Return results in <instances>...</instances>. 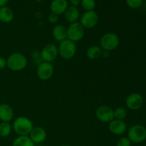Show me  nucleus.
<instances>
[{"label": "nucleus", "instance_id": "1", "mask_svg": "<svg viewBox=\"0 0 146 146\" xmlns=\"http://www.w3.org/2000/svg\"><path fill=\"white\" fill-rule=\"evenodd\" d=\"M34 128L32 121L26 116H19L14 119L12 129L19 136H27Z\"/></svg>", "mask_w": 146, "mask_h": 146}, {"label": "nucleus", "instance_id": "2", "mask_svg": "<svg viewBox=\"0 0 146 146\" xmlns=\"http://www.w3.org/2000/svg\"><path fill=\"white\" fill-rule=\"evenodd\" d=\"M28 64L27 57L20 52H14L10 54L7 58V67L12 71H21Z\"/></svg>", "mask_w": 146, "mask_h": 146}, {"label": "nucleus", "instance_id": "3", "mask_svg": "<svg viewBox=\"0 0 146 146\" xmlns=\"http://www.w3.org/2000/svg\"><path fill=\"white\" fill-rule=\"evenodd\" d=\"M58 55L65 60H70L75 56L77 51L76 44L71 40L66 39L59 42L58 47Z\"/></svg>", "mask_w": 146, "mask_h": 146}, {"label": "nucleus", "instance_id": "4", "mask_svg": "<svg viewBox=\"0 0 146 146\" xmlns=\"http://www.w3.org/2000/svg\"><path fill=\"white\" fill-rule=\"evenodd\" d=\"M127 135L131 143H141L146 140V128L141 124H135L127 130Z\"/></svg>", "mask_w": 146, "mask_h": 146}, {"label": "nucleus", "instance_id": "5", "mask_svg": "<svg viewBox=\"0 0 146 146\" xmlns=\"http://www.w3.org/2000/svg\"><path fill=\"white\" fill-rule=\"evenodd\" d=\"M119 44L120 38L115 33H106L100 39V47L104 51H113L115 49L119 46Z\"/></svg>", "mask_w": 146, "mask_h": 146}, {"label": "nucleus", "instance_id": "6", "mask_svg": "<svg viewBox=\"0 0 146 146\" xmlns=\"http://www.w3.org/2000/svg\"><path fill=\"white\" fill-rule=\"evenodd\" d=\"M85 35V29L81 23L77 22L70 24L67 28V38L74 42L81 41Z\"/></svg>", "mask_w": 146, "mask_h": 146}, {"label": "nucleus", "instance_id": "7", "mask_svg": "<svg viewBox=\"0 0 146 146\" xmlns=\"http://www.w3.org/2000/svg\"><path fill=\"white\" fill-rule=\"evenodd\" d=\"M96 117L101 122L108 123L114 119L113 109L106 105H101L96 110Z\"/></svg>", "mask_w": 146, "mask_h": 146}, {"label": "nucleus", "instance_id": "8", "mask_svg": "<svg viewBox=\"0 0 146 146\" xmlns=\"http://www.w3.org/2000/svg\"><path fill=\"white\" fill-rule=\"evenodd\" d=\"M99 17L95 11H85L80 17V21L84 29H93L98 24Z\"/></svg>", "mask_w": 146, "mask_h": 146}, {"label": "nucleus", "instance_id": "9", "mask_svg": "<svg viewBox=\"0 0 146 146\" xmlns=\"http://www.w3.org/2000/svg\"><path fill=\"white\" fill-rule=\"evenodd\" d=\"M143 104V97L138 93H132L125 98V106L131 111H138L141 109Z\"/></svg>", "mask_w": 146, "mask_h": 146}, {"label": "nucleus", "instance_id": "10", "mask_svg": "<svg viewBox=\"0 0 146 146\" xmlns=\"http://www.w3.org/2000/svg\"><path fill=\"white\" fill-rule=\"evenodd\" d=\"M54 68L51 63L43 61L38 64L36 68L37 76L41 81H48L54 75Z\"/></svg>", "mask_w": 146, "mask_h": 146}, {"label": "nucleus", "instance_id": "11", "mask_svg": "<svg viewBox=\"0 0 146 146\" xmlns=\"http://www.w3.org/2000/svg\"><path fill=\"white\" fill-rule=\"evenodd\" d=\"M41 56L43 61L51 63L58 57V47L54 44H48L44 46L41 49Z\"/></svg>", "mask_w": 146, "mask_h": 146}, {"label": "nucleus", "instance_id": "12", "mask_svg": "<svg viewBox=\"0 0 146 146\" xmlns=\"http://www.w3.org/2000/svg\"><path fill=\"white\" fill-rule=\"evenodd\" d=\"M108 130L113 135H122L127 131L128 126L124 121L114 118L113 121L108 123Z\"/></svg>", "mask_w": 146, "mask_h": 146}, {"label": "nucleus", "instance_id": "13", "mask_svg": "<svg viewBox=\"0 0 146 146\" xmlns=\"http://www.w3.org/2000/svg\"><path fill=\"white\" fill-rule=\"evenodd\" d=\"M46 131L44 128L41 126H34V128H32L29 135V137L31 138V140L34 143V144L43 143L46 138Z\"/></svg>", "mask_w": 146, "mask_h": 146}, {"label": "nucleus", "instance_id": "14", "mask_svg": "<svg viewBox=\"0 0 146 146\" xmlns=\"http://www.w3.org/2000/svg\"><path fill=\"white\" fill-rule=\"evenodd\" d=\"M14 117L12 107L7 104H0V121L1 122L10 123Z\"/></svg>", "mask_w": 146, "mask_h": 146}, {"label": "nucleus", "instance_id": "15", "mask_svg": "<svg viewBox=\"0 0 146 146\" xmlns=\"http://www.w3.org/2000/svg\"><path fill=\"white\" fill-rule=\"evenodd\" d=\"M68 7V1L67 0H52L50 4L51 12L58 16L64 14Z\"/></svg>", "mask_w": 146, "mask_h": 146}, {"label": "nucleus", "instance_id": "16", "mask_svg": "<svg viewBox=\"0 0 146 146\" xmlns=\"http://www.w3.org/2000/svg\"><path fill=\"white\" fill-rule=\"evenodd\" d=\"M64 18L70 24L77 22L80 18V11L78 7L70 6L68 7L66 11L64 12Z\"/></svg>", "mask_w": 146, "mask_h": 146}, {"label": "nucleus", "instance_id": "17", "mask_svg": "<svg viewBox=\"0 0 146 146\" xmlns=\"http://www.w3.org/2000/svg\"><path fill=\"white\" fill-rule=\"evenodd\" d=\"M52 35L54 39L61 42L67 38V28L63 24H57L53 29Z\"/></svg>", "mask_w": 146, "mask_h": 146}, {"label": "nucleus", "instance_id": "18", "mask_svg": "<svg viewBox=\"0 0 146 146\" xmlns=\"http://www.w3.org/2000/svg\"><path fill=\"white\" fill-rule=\"evenodd\" d=\"M14 18V13L10 7H0V21L4 24H9L11 22Z\"/></svg>", "mask_w": 146, "mask_h": 146}, {"label": "nucleus", "instance_id": "19", "mask_svg": "<svg viewBox=\"0 0 146 146\" xmlns=\"http://www.w3.org/2000/svg\"><path fill=\"white\" fill-rule=\"evenodd\" d=\"M102 51L99 46L93 45L88 47L86 50L87 58L91 60H96L99 58L102 54Z\"/></svg>", "mask_w": 146, "mask_h": 146}, {"label": "nucleus", "instance_id": "20", "mask_svg": "<svg viewBox=\"0 0 146 146\" xmlns=\"http://www.w3.org/2000/svg\"><path fill=\"white\" fill-rule=\"evenodd\" d=\"M12 146H35V144L31 138L27 136H18L14 140Z\"/></svg>", "mask_w": 146, "mask_h": 146}, {"label": "nucleus", "instance_id": "21", "mask_svg": "<svg viewBox=\"0 0 146 146\" xmlns=\"http://www.w3.org/2000/svg\"><path fill=\"white\" fill-rule=\"evenodd\" d=\"M12 125L9 122L0 123V137H8L12 131Z\"/></svg>", "mask_w": 146, "mask_h": 146}, {"label": "nucleus", "instance_id": "22", "mask_svg": "<svg viewBox=\"0 0 146 146\" xmlns=\"http://www.w3.org/2000/svg\"><path fill=\"white\" fill-rule=\"evenodd\" d=\"M113 113H114V118L118 120H122L124 121L125 118L127 117L128 113L125 108L123 107H118L113 110Z\"/></svg>", "mask_w": 146, "mask_h": 146}, {"label": "nucleus", "instance_id": "23", "mask_svg": "<svg viewBox=\"0 0 146 146\" xmlns=\"http://www.w3.org/2000/svg\"><path fill=\"white\" fill-rule=\"evenodd\" d=\"M81 5L86 11H94L96 3L95 0H81Z\"/></svg>", "mask_w": 146, "mask_h": 146}, {"label": "nucleus", "instance_id": "24", "mask_svg": "<svg viewBox=\"0 0 146 146\" xmlns=\"http://www.w3.org/2000/svg\"><path fill=\"white\" fill-rule=\"evenodd\" d=\"M125 2L128 7L133 9H137L143 5V0H125Z\"/></svg>", "mask_w": 146, "mask_h": 146}, {"label": "nucleus", "instance_id": "25", "mask_svg": "<svg viewBox=\"0 0 146 146\" xmlns=\"http://www.w3.org/2000/svg\"><path fill=\"white\" fill-rule=\"evenodd\" d=\"M31 56L32 60L34 61V64H37V65H38V64L43 62L42 58H41V52L38 51V50H34V51H33L32 53H31Z\"/></svg>", "mask_w": 146, "mask_h": 146}, {"label": "nucleus", "instance_id": "26", "mask_svg": "<svg viewBox=\"0 0 146 146\" xmlns=\"http://www.w3.org/2000/svg\"><path fill=\"white\" fill-rule=\"evenodd\" d=\"M131 141L128 137H121L117 141L116 146H131Z\"/></svg>", "mask_w": 146, "mask_h": 146}, {"label": "nucleus", "instance_id": "27", "mask_svg": "<svg viewBox=\"0 0 146 146\" xmlns=\"http://www.w3.org/2000/svg\"><path fill=\"white\" fill-rule=\"evenodd\" d=\"M58 19H59L58 15L54 14V13L51 12V14H49V15L48 16V21L51 24H56L58 21Z\"/></svg>", "mask_w": 146, "mask_h": 146}, {"label": "nucleus", "instance_id": "28", "mask_svg": "<svg viewBox=\"0 0 146 146\" xmlns=\"http://www.w3.org/2000/svg\"><path fill=\"white\" fill-rule=\"evenodd\" d=\"M7 67V59L0 56V71L4 70Z\"/></svg>", "mask_w": 146, "mask_h": 146}, {"label": "nucleus", "instance_id": "29", "mask_svg": "<svg viewBox=\"0 0 146 146\" xmlns=\"http://www.w3.org/2000/svg\"><path fill=\"white\" fill-rule=\"evenodd\" d=\"M68 1H69L70 4H71V6L77 7L78 5L81 4V0H68Z\"/></svg>", "mask_w": 146, "mask_h": 146}, {"label": "nucleus", "instance_id": "30", "mask_svg": "<svg viewBox=\"0 0 146 146\" xmlns=\"http://www.w3.org/2000/svg\"><path fill=\"white\" fill-rule=\"evenodd\" d=\"M101 56L103 57V58H108V57L110 56V51H104L103 50L102 51V54H101Z\"/></svg>", "mask_w": 146, "mask_h": 146}, {"label": "nucleus", "instance_id": "31", "mask_svg": "<svg viewBox=\"0 0 146 146\" xmlns=\"http://www.w3.org/2000/svg\"><path fill=\"white\" fill-rule=\"evenodd\" d=\"M9 2V0H0V7H5Z\"/></svg>", "mask_w": 146, "mask_h": 146}, {"label": "nucleus", "instance_id": "32", "mask_svg": "<svg viewBox=\"0 0 146 146\" xmlns=\"http://www.w3.org/2000/svg\"><path fill=\"white\" fill-rule=\"evenodd\" d=\"M61 146H71V145H67V144H64V145H62Z\"/></svg>", "mask_w": 146, "mask_h": 146}]
</instances>
